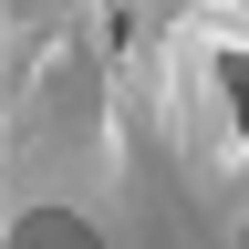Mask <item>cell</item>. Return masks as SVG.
<instances>
[{
    "label": "cell",
    "instance_id": "obj_1",
    "mask_svg": "<svg viewBox=\"0 0 249 249\" xmlns=\"http://www.w3.org/2000/svg\"><path fill=\"white\" fill-rule=\"evenodd\" d=\"M11 249H104V239H93L83 218H62V208H42V218H21V229H11Z\"/></svg>",
    "mask_w": 249,
    "mask_h": 249
},
{
    "label": "cell",
    "instance_id": "obj_2",
    "mask_svg": "<svg viewBox=\"0 0 249 249\" xmlns=\"http://www.w3.org/2000/svg\"><path fill=\"white\" fill-rule=\"evenodd\" d=\"M218 83H229V104H239V124H249V52H229V62H218Z\"/></svg>",
    "mask_w": 249,
    "mask_h": 249
}]
</instances>
